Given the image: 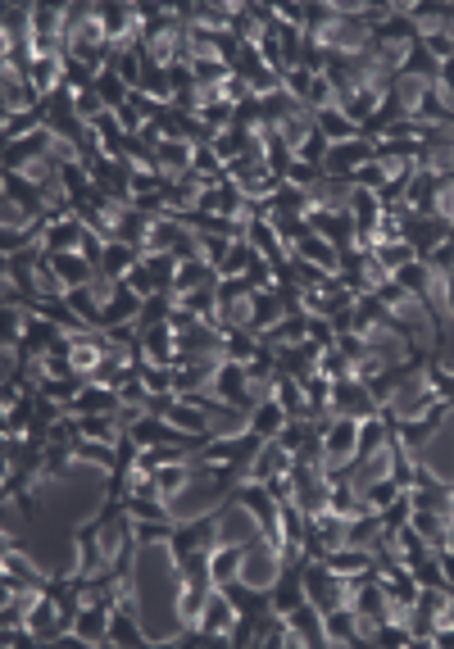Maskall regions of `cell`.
<instances>
[{
    "mask_svg": "<svg viewBox=\"0 0 454 649\" xmlns=\"http://www.w3.org/2000/svg\"><path fill=\"white\" fill-rule=\"evenodd\" d=\"M300 577H305V595L323 613L346 604V577H341V572H332L323 559H300Z\"/></svg>",
    "mask_w": 454,
    "mask_h": 649,
    "instance_id": "6da1fadb",
    "label": "cell"
},
{
    "mask_svg": "<svg viewBox=\"0 0 454 649\" xmlns=\"http://www.w3.org/2000/svg\"><path fill=\"white\" fill-rule=\"evenodd\" d=\"M255 259H259V250L250 246V241H232V250H227V259H223V264H218V277H246Z\"/></svg>",
    "mask_w": 454,
    "mask_h": 649,
    "instance_id": "83f0119b",
    "label": "cell"
},
{
    "mask_svg": "<svg viewBox=\"0 0 454 649\" xmlns=\"http://www.w3.org/2000/svg\"><path fill=\"white\" fill-rule=\"evenodd\" d=\"M123 409V395L114 391V386H100V382H87L82 386V395L73 404H64V413H119Z\"/></svg>",
    "mask_w": 454,
    "mask_h": 649,
    "instance_id": "9a60e30c",
    "label": "cell"
},
{
    "mask_svg": "<svg viewBox=\"0 0 454 649\" xmlns=\"http://www.w3.org/2000/svg\"><path fill=\"white\" fill-rule=\"evenodd\" d=\"M355 187H364V191H382L386 187V173H382V164H377V159L355 173Z\"/></svg>",
    "mask_w": 454,
    "mask_h": 649,
    "instance_id": "d590c367",
    "label": "cell"
},
{
    "mask_svg": "<svg viewBox=\"0 0 454 649\" xmlns=\"http://www.w3.org/2000/svg\"><path fill=\"white\" fill-rule=\"evenodd\" d=\"M227 250H232V236H209V232H200V259H209V264H223L227 259Z\"/></svg>",
    "mask_w": 454,
    "mask_h": 649,
    "instance_id": "1f68e13d",
    "label": "cell"
},
{
    "mask_svg": "<svg viewBox=\"0 0 454 649\" xmlns=\"http://www.w3.org/2000/svg\"><path fill=\"white\" fill-rule=\"evenodd\" d=\"M318 177H323V168H314V164H305V159H296V164H291L287 168V182H291V187H314V182H318Z\"/></svg>",
    "mask_w": 454,
    "mask_h": 649,
    "instance_id": "e575fe53",
    "label": "cell"
},
{
    "mask_svg": "<svg viewBox=\"0 0 454 649\" xmlns=\"http://www.w3.org/2000/svg\"><path fill=\"white\" fill-rule=\"evenodd\" d=\"M123 509L141 522H159V518H173L168 513V500H155V495H123Z\"/></svg>",
    "mask_w": 454,
    "mask_h": 649,
    "instance_id": "f1b7e54d",
    "label": "cell"
},
{
    "mask_svg": "<svg viewBox=\"0 0 454 649\" xmlns=\"http://www.w3.org/2000/svg\"><path fill=\"white\" fill-rule=\"evenodd\" d=\"M73 445H60V441H50L46 450H41V482H60V477H69L73 468Z\"/></svg>",
    "mask_w": 454,
    "mask_h": 649,
    "instance_id": "d4e9b609",
    "label": "cell"
},
{
    "mask_svg": "<svg viewBox=\"0 0 454 649\" xmlns=\"http://www.w3.org/2000/svg\"><path fill=\"white\" fill-rule=\"evenodd\" d=\"M427 264H432L441 277H450V273H454V236H445L441 246H436L432 255H427Z\"/></svg>",
    "mask_w": 454,
    "mask_h": 649,
    "instance_id": "836d02e7",
    "label": "cell"
},
{
    "mask_svg": "<svg viewBox=\"0 0 454 649\" xmlns=\"http://www.w3.org/2000/svg\"><path fill=\"white\" fill-rule=\"evenodd\" d=\"M73 454H78V463H96V468H114V459H119V450H114V441H91V436H78L73 441Z\"/></svg>",
    "mask_w": 454,
    "mask_h": 649,
    "instance_id": "4316f807",
    "label": "cell"
},
{
    "mask_svg": "<svg viewBox=\"0 0 454 649\" xmlns=\"http://www.w3.org/2000/svg\"><path fill=\"white\" fill-rule=\"evenodd\" d=\"M309 227H314L323 241H332L341 255H350V250L359 246V232H355L350 209H314V214H309Z\"/></svg>",
    "mask_w": 454,
    "mask_h": 649,
    "instance_id": "8992f818",
    "label": "cell"
},
{
    "mask_svg": "<svg viewBox=\"0 0 454 649\" xmlns=\"http://www.w3.org/2000/svg\"><path fill=\"white\" fill-rule=\"evenodd\" d=\"M400 491H405V486L395 482V477H382V482L364 486V491H359V495H364V500H368V509H386V504H391Z\"/></svg>",
    "mask_w": 454,
    "mask_h": 649,
    "instance_id": "4dcf8cb0",
    "label": "cell"
},
{
    "mask_svg": "<svg viewBox=\"0 0 454 649\" xmlns=\"http://www.w3.org/2000/svg\"><path fill=\"white\" fill-rule=\"evenodd\" d=\"M386 277L391 273L382 268V259H377L373 250H350V255H341V282L355 295H373Z\"/></svg>",
    "mask_w": 454,
    "mask_h": 649,
    "instance_id": "5b68a950",
    "label": "cell"
},
{
    "mask_svg": "<svg viewBox=\"0 0 454 649\" xmlns=\"http://www.w3.org/2000/svg\"><path fill=\"white\" fill-rule=\"evenodd\" d=\"M423 373H427V386H432V391L441 395V400H450V404H454V373H450V368H441V364H427Z\"/></svg>",
    "mask_w": 454,
    "mask_h": 649,
    "instance_id": "d6a6232c",
    "label": "cell"
},
{
    "mask_svg": "<svg viewBox=\"0 0 454 649\" xmlns=\"http://www.w3.org/2000/svg\"><path fill=\"white\" fill-rule=\"evenodd\" d=\"M205 286H218V268L209 264V259H187V264L178 268L173 291H205Z\"/></svg>",
    "mask_w": 454,
    "mask_h": 649,
    "instance_id": "603a6c76",
    "label": "cell"
},
{
    "mask_svg": "<svg viewBox=\"0 0 454 649\" xmlns=\"http://www.w3.org/2000/svg\"><path fill=\"white\" fill-rule=\"evenodd\" d=\"M432 645L436 649H454V622H441V627L432 631Z\"/></svg>",
    "mask_w": 454,
    "mask_h": 649,
    "instance_id": "74e56055",
    "label": "cell"
},
{
    "mask_svg": "<svg viewBox=\"0 0 454 649\" xmlns=\"http://www.w3.org/2000/svg\"><path fill=\"white\" fill-rule=\"evenodd\" d=\"M141 305H146V295H137L128 282H119V291L109 295L105 314H100V327H119V323H137Z\"/></svg>",
    "mask_w": 454,
    "mask_h": 649,
    "instance_id": "e0dca14e",
    "label": "cell"
},
{
    "mask_svg": "<svg viewBox=\"0 0 454 649\" xmlns=\"http://www.w3.org/2000/svg\"><path fill=\"white\" fill-rule=\"evenodd\" d=\"M291 255L305 259V264L327 268V273H341V250H336L332 241H323L314 227H305V232H300V241H296V250H291Z\"/></svg>",
    "mask_w": 454,
    "mask_h": 649,
    "instance_id": "4fadbf2b",
    "label": "cell"
},
{
    "mask_svg": "<svg viewBox=\"0 0 454 649\" xmlns=\"http://www.w3.org/2000/svg\"><path fill=\"white\" fill-rule=\"evenodd\" d=\"M123 282H128V286H132V291H137V295H155V291H159V286H155V277L146 273V264H137V268H132L128 277H123Z\"/></svg>",
    "mask_w": 454,
    "mask_h": 649,
    "instance_id": "8d00e7d4",
    "label": "cell"
},
{
    "mask_svg": "<svg viewBox=\"0 0 454 649\" xmlns=\"http://www.w3.org/2000/svg\"><path fill=\"white\" fill-rule=\"evenodd\" d=\"M314 123H318V132H323V137L332 141V146H341V141H359V137H368V132L359 128L355 118H346L341 109H318Z\"/></svg>",
    "mask_w": 454,
    "mask_h": 649,
    "instance_id": "ffe728a7",
    "label": "cell"
},
{
    "mask_svg": "<svg viewBox=\"0 0 454 649\" xmlns=\"http://www.w3.org/2000/svg\"><path fill=\"white\" fill-rule=\"evenodd\" d=\"M373 255L382 259V268H386V273H400V268H405L409 259H418L409 241H382V246H373Z\"/></svg>",
    "mask_w": 454,
    "mask_h": 649,
    "instance_id": "f546056e",
    "label": "cell"
},
{
    "mask_svg": "<svg viewBox=\"0 0 454 649\" xmlns=\"http://www.w3.org/2000/svg\"><path fill=\"white\" fill-rule=\"evenodd\" d=\"M241 563H246V545H218V550L209 554V572H214V586L241 581Z\"/></svg>",
    "mask_w": 454,
    "mask_h": 649,
    "instance_id": "7402d4cb",
    "label": "cell"
},
{
    "mask_svg": "<svg viewBox=\"0 0 454 649\" xmlns=\"http://www.w3.org/2000/svg\"><path fill=\"white\" fill-rule=\"evenodd\" d=\"M445 314H450V318H454V273H450V277H445Z\"/></svg>",
    "mask_w": 454,
    "mask_h": 649,
    "instance_id": "f35d334b",
    "label": "cell"
},
{
    "mask_svg": "<svg viewBox=\"0 0 454 649\" xmlns=\"http://www.w3.org/2000/svg\"><path fill=\"white\" fill-rule=\"evenodd\" d=\"M332 413H341V418H373V413H382V404H377V395L368 391L364 377H341V382H332Z\"/></svg>",
    "mask_w": 454,
    "mask_h": 649,
    "instance_id": "277c9868",
    "label": "cell"
},
{
    "mask_svg": "<svg viewBox=\"0 0 454 649\" xmlns=\"http://www.w3.org/2000/svg\"><path fill=\"white\" fill-rule=\"evenodd\" d=\"M268 590H273V613H291L296 604H305L309 595H305V577H300V559L282 563V572H277V581Z\"/></svg>",
    "mask_w": 454,
    "mask_h": 649,
    "instance_id": "7c38bea8",
    "label": "cell"
},
{
    "mask_svg": "<svg viewBox=\"0 0 454 649\" xmlns=\"http://www.w3.org/2000/svg\"><path fill=\"white\" fill-rule=\"evenodd\" d=\"M96 96L105 100V109H123V105H128V96H132V87L105 64V69L96 73Z\"/></svg>",
    "mask_w": 454,
    "mask_h": 649,
    "instance_id": "484cf974",
    "label": "cell"
},
{
    "mask_svg": "<svg viewBox=\"0 0 454 649\" xmlns=\"http://www.w3.org/2000/svg\"><path fill=\"white\" fill-rule=\"evenodd\" d=\"M218 522H223V509L182 522V527L173 531V541H168L173 559H187V554H196V550H218Z\"/></svg>",
    "mask_w": 454,
    "mask_h": 649,
    "instance_id": "3957f363",
    "label": "cell"
},
{
    "mask_svg": "<svg viewBox=\"0 0 454 649\" xmlns=\"http://www.w3.org/2000/svg\"><path fill=\"white\" fill-rule=\"evenodd\" d=\"M291 468H296V454L287 450V445L277 441H264L255 454V463H250L246 477H255V482H277V477H291Z\"/></svg>",
    "mask_w": 454,
    "mask_h": 649,
    "instance_id": "8fae6325",
    "label": "cell"
},
{
    "mask_svg": "<svg viewBox=\"0 0 454 649\" xmlns=\"http://www.w3.org/2000/svg\"><path fill=\"white\" fill-rule=\"evenodd\" d=\"M259 341H264L268 350H287V345L309 341V314H305V309H296V314H282L264 336H259Z\"/></svg>",
    "mask_w": 454,
    "mask_h": 649,
    "instance_id": "5bb4252c",
    "label": "cell"
},
{
    "mask_svg": "<svg viewBox=\"0 0 454 649\" xmlns=\"http://www.w3.org/2000/svg\"><path fill=\"white\" fill-rule=\"evenodd\" d=\"M287 622H291V631H296V640H300V645H327V631H323V609H318L314 600L296 604V609L287 613Z\"/></svg>",
    "mask_w": 454,
    "mask_h": 649,
    "instance_id": "2e32d148",
    "label": "cell"
},
{
    "mask_svg": "<svg viewBox=\"0 0 454 649\" xmlns=\"http://www.w3.org/2000/svg\"><path fill=\"white\" fill-rule=\"evenodd\" d=\"M323 427V459L327 468H350L355 463V450H359V418H341L332 413Z\"/></svg>",
    "mask_w": 454,
    "mask_h": 649,
    "instance_id": "7a4b0ae2",
    "label": "cell"
},
{
    "mask_svg": "<svg viewBox=\"0 0 454 649\" xmlns=\"http://www.w3.org/2000/svg\"><path fill=\"white\" fill-rule=\"evenodd\" d=\"M377 159V137H359V141H341V146L327 150L323 159V173H341V177H355L364 164Z\"/></svg>",
    "mask_w": 454,
    "mask_h": 649,
    "instance_id": "52a82bcc",
    "label": "cell"
},
{
    "mask_svg": "<svg viewBox=\"0 0 454 649\" xmlns=\"http://www.w3.org/2000/svg\"><path fill=\"white\" fill-rule=\"evenodd\" d=\"M214 391H218V400L255 413V391H250V373L241 359H223V368H218V377H214Z\"/></svg>",
    "mask_w": 454,
    "mask_h": 649,
    "instance_id": "ba28073f",
    "label": "cell"
},
{
    "mask_svg": "<svg viewBox=\"0 0 454 649\" xmlns=\"http://www.w3.org/2000/svg\"><path fill=\"white\" fill-rule=\"evenodd\" d=\"M282 427H287V409H282L277 400H264L255 413H250V432H255L259 441H273Z\"/></svg>",
    "mask_w": 454,
    "mask_h": 649,
    "instance_id": "cb8c5ba5",
    "label": "cell"
},
{
    "mask_svg": "<svg viewBox=\"0 0 454 649\" xmlns=\"http://www.w3.org/2000/svg\"><path fill=\"white\" fill-rule=\"evenodd\" d=\"M323 631H327V645H364V636H359V618H355L350 604L327 609L323 613Z\"/></svg>",
    "mask_w": 454,
    "mask_h": 649,
    "instance_id": "d6986e66",
    "label": "cell"
},
{
    "mask_svg": "<svg viewBox=\"0 0 454 649\" xmlns=\"http://www.w3.org/2000/svg\"><path fill=\"white\" fill-rule=\"evenodd\" d=\"M109 604H96V600H82V613L78 622H73V631H78L87 645H109Z\"/></svg>",
    "mask_w": 454,
    "mask_h": 649,
    "instance_id": "ac0fdd59",
    "label": "cell"
},
{
    "mask_svg": "<svg viewBox=\"0 0 454 649\" xmlns=\"http://www.w3.org/2000/svg\"><path fill=\"white\" fill-rule=\"evenodd\" d=\"M109 645H146L137 595H128V600L114 604V613H109Z\"/></svg>",
    "mask_w": 454,
    "mask_h": 649,
    "instance_id": "9c48e42d",
    "label": "cell"
},
{
    "mask_svg": "<svg viewBox=\"0 0 454 649\" xmlns=\"http://www.w3.org/2000/svg\"><path fill=\"white\" fill-rule=\"evenodd\" d=\"M141 259H146V255H141V250H132L128 241H109V246H105V259H100V273L114 277V282H123V277H128L132 268L141 264Z\"/></svg>",
    "mask_w": 454,
    "mask_h": 649,
    "instance_id": "44dd1931",
    "label": "cell"
},
{
    "mask_svg": "<svg viewBox=\"0 0 454 649\" xmlns=\"http://www.w3.org/2000/svg\"><path fill=\"white\" fill-rule=\"evenodd\" d=\"M82 236H87V223H82L78 214L55 218V223L46 227V236H41V250H46V255H78Z\"/></svg>",
    "mask_w": 454,
    "mask_h": 649,
    "instance_id": "30bf717a",
    "label": "cell"
}]
</instances>
